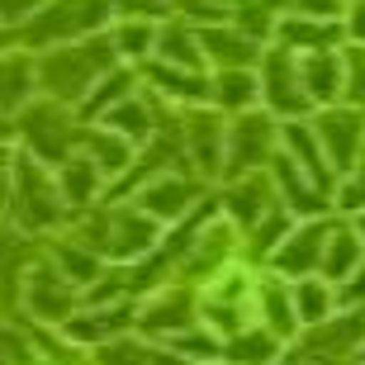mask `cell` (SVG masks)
<instances>
[{"instance_id":"12","label":"cell","mask_w":365,"mask_h":365,"mask_svg":"<svg viewBox=\"0 0 365 365\" xmlns=\"http://www.w3.org/2000/svg\"><path fill=\"white\" fill-rule=\"evenodd\" d=\"M299 81H304L309 105L332 109L346 95V62H341L337 48L332 53H309V57H299Z\"/></svg>"},{"instance_id":"20","label":"cell","mask_w":365,"mask_h":365,"mask_svg":"<svg viewBox=\"0 0 365 365\" xmlns=\"http://www.w3.org/2000/svg\"><path fill=\"white\" fill-rule=\"evenodd\" d=\"M190 327V294L185 289H162L143 309V332H166V337H180Z\"/></svg>"},{"instance_id":"33","label":"cell","mask_w":365,"mask_h":365,"mask_svg":"<svg viewBox=\"0 0 365 365\" xmlns=\"http://www.w3.org/2000/svg\"><path fill=\"white\" fill-rule=\"evenodd\" d=\"M271 351H275L271 332H237V337H228V361H237V365H266Z\"/></svg>"},{"instance_id":"36","label":"cell","mask_w":365,"mask_h":365,"mask_svg":"<svg viewBox=\"0 0 365 365\" xmlns=\"http://www.w3.org/2000/svg\"><path fill=\"white\" fill-rule=\"evenodd\" d=\"M341 62H346V100L356 109H365V48L341 53Z\"/></svg>"},{"instance_id":"14","label":"cell","mask_w":365,"mask_h":365,"mask_svg":"<svg viewBox=\"0 0 365 365\" xmlns=\"http://www.w3.org/2000/svg\"><path fill=\"white\" fill-rule=\"evenodd\" d=\"M24 289H29V309L38 313V318H48V323H57V318H71L76 284L57 271V266H34Z\"/></svg>"},{"instance_id":"18","label":"cell","mask_w":365,"mask_h":365,"mask_svg":"<svg viewBox=\"0 0 365 365\" xmlns=\"http://www.w3.org/2000/svg\"><path fill=\"white\" fill-rule=\"evenodd\" d=\"M223 204H228V214L237 218L242 228H257V223L271 214L280 200H275V190L266 185V176H257V171H252V176H237V180H232L228 195H223Z\"/></svg>"},{"instance_id":"1","label":"cell","mask_w":365,"mask_h":365,"mask_svg":"<svg viewBox=\"0 0 365 365\" xmlns=\"http://www.w3.org/2000/svg\"><path fill=\"white\" fill-rule=\"evenodd\" d=\"M105 71H114V38H86V43H62L48 57L34 62V76H38V91L48 100H86Z\"/></svg>"},{"instance_id":"34","label":"cell","mask_w":365,"mask_h":365,"mask_svg":"<svg viewBox=\"0 0 365 365\" xmlns=\"http://www.w3.org/2000/svg\"><path fill=\"white\" fill-rule=\"evenodd\" d=\"M123 318H128V309H114V313H81V318H71L67 323V332L71 337H105V332H119L123 327Z\"/></svg>"},{"instance_id":"41","label":"cell","mask_w":365,"mask_h":365,"mask_svg":"<svg viewBox=\"0 0 365 365\" xmlns=\"http://www.w3.org/2000/svg\"><path fill=\"white\" fill-rule=\"evenodd\" d=\"M10 190H14V157L0 148V209L10 204Z\"/></svg>"},{"instance_id":"40","label":"cell","mask_w":365,"mask_h":365,"mask_svg":"<svg viewBox=\"0 0 365 365\" xmlns=\"http://www.w3.org/2000/svg\"><path fill=\"white\" fill-rule=\"evenodd\" d=\"M346 34H351L356 48H365V0H351V5H346Z\"/></svg>"},{"instance_id":"43","label":"cell","mask_w":365,"mask_h":365,"mask_svg":"<svg viewBox=\"0 0 365 365\" xmlns=\"http://www.w3.org/2000/svg\"><path fill=\"white\" fill-rule=\"evenodd\" d=\"M0 128H5V123H0Z\"/></svg>"},{"instance_id":"32","label":"cell","mask_w":365,"mask_h":365,"mask_svg":"<svg viewBox=\"0 0 365 365\" xmlns=\"http://www.w3.org/2000/svg\"><path fill=\"white\" fill-rule=\"evenodd\" d=\"M114 53L128 57V62H138V57L157 53V29H152L148 19H123L119 34H114Z\"/></svg>"},{"instance_id":"5","label":"cell","mask_w":365,"mask_h":365,"mask_svg":"<svg viewBox=\"0 0 365 365\" xmlns=\"http://www.w3.org/2000/svg\"><path fill=\"white\" fill-rule=\"evenodd\" d=\"M19 133H24L29 143V157H38V162H62L67 157V143H76V123H71L67 105H57V100H34V105H24V114H19Z\"/></svg>"},{"instance_id":"29","label":"cell","mask_w":365,"mask_h":365,"mask_svg":"<svg viewBox=\"0 0 365 365\" xmlns=\"http://www.w3.org/2000/svg\"><path fill=\"white\" fill-rule=\"evenodd\" d=\"M232 257V228L228 223H214V228H204L190 247V271H214L223 261Z\"/></svg>"},{"instance_id":"3","label":"cell","mask_w":365,"mask_h":365,"mask_svg":"<svg viewBox=\"0 0 365 365\" xmlns=\"http://www.w3.org/2000/svg\"><path fill=\"white\" fill-rule=\"evenodd\" d=\"M10 204H14V223L29 228V232L57 228V223L67 218V200H62V190H57V176L43 171L38 157H19V162H14Z\"/></svg>"},{"instance_id":"26","label":"cell","mask_w":365,"mask_h":365,"mask_svg":"<svg viewBox=\"0 0 365 365\" xmlns=\"http://www.w3.org/2000/svg\"><path fill=\"white\" fill-rule=\"evenodd\" d=\"M100 171H95L91 157H71V162H62V176H57V190H62V200H67V209H86V204L95 200V190H100Z\"/></svg>"},{"instance_id":"23","label":"cell","mask_w":365,"mask_h":365,"mask_svg":"<svg viewBox=\"0 0 365 365\" xmlns=\"http://www.w3.org/2000/svg\"><path fill=\"white\" fill-rule=\"evenodd\" d=\"M100 123H105L109 133H119L123 143H133V148L152 138V109H148V100H143V95H128V100H119V105L109 109Z\"/></svg>"},{"instance_id":"8","label":"cell","mask_w":365,"mask_h":365,"mask_svg":"<svg viewBox=\"0 0 365 365\" xmlns=\"http://www.w3.org/2000/svg\"><path fill=\"white\" fill-rule=\"evenodd\" d=\"M275 143H280V133H275L271 114H257V109L237 114V123L228 128V171L232 176H252L261 162L275 157Z\"/></svg>"},{"instance_id":"31","label":"cell","mask_w":365,"mask_h":365,"mask_svg":"<svg viewBox=\"0 0 365 365\" xmlns=\"http://www.w3.org/2000/svg\"><path fill=\"white\" fill-rule=\"evenodd\" d=\"M53 266L62 275H67L71 284H91V280H100V257H95L86 242H57V252H53Z\"/></svg>"},{"instance_id":"13","label":"cell","mask_w":365,"mask_h":365,"mask_svg":"<svg viewBox=\"0 0 365 365\" xmlns=\"http://www.w3.org/2000/svg\"><path fill=\"white\" fill-rule=\"evenodd\" d=\"M280 148H284V157H289V162L299 166V171H304V176L313 180V185L323 190H332V176H337V171H332V166H327V157H323V143H318V133H313L309 123H299V119H289L280 128Z\"/></svg>"},{"instance_id":"22","label":"cell","mask_w":365,"mask_h":365,"mask_svg":"<svg viewBox=\"0 0 365 365\" xmlns=\"http://www.w3.org/2000/svg\"><path fill=\"white\" fill-rule=\"evenodd\" d=\"M204 48H200V34H190L185 24H166L162 34H157V62H166V67H180V71H200L204 67Z\"/></svg>"},{"instance_id":"30","label":"cell","mask_w":365,"mask_h":365,"mask_svg":"<svg viewBox=\"0 0 365 365\" xmlns=\"http://www.w3.org/2000/svg\"><path fill=\"white\" fill-rule=\"evenodd\" d=\"M128 95H133V71L114 67V71H105V76L91 86V95H86L81 105H86V114H100V119H105L109 109L119 105V100H128Z\"/></svg>"},{"instance_id":"37","label":"cell","mask_w":365,"mask_h":365,"mask_svg":"<svg viewBox=\"0 0 365 365\" xmlns=\"http://www.w3.org/2000/svg\"><path fill=\"white\" fill-rule=\"evenodd\" d=\"M337 304H351V309H365V261L356 266L346 280L337 284Z\"/></svg>"},{"instance_id":"9","label":"cell","mask_w":365,"mask_h":365,"mask_svg":"<svg viewBox=\"0 0 365 365\" xmlns=\"http://www.w3.org/2000/svg\"><path fill=\"white\" fill-rule=\"evenodd\" d=\"M313 133H318V143H323V157L332 171H351L356 162H361L365 152V119L356 114V109H323L318 114V123H313Z\"/></svg>"},{"instance_id":"2","label":"cell","mask_w":365,"mask_h":365,"mask_svg":"<svg viewBox=\"0 0 365 365\" xmlns=\"http://www.w3.org/2000/svg\"><path fill=\"white\" fill-rule=\"evenodd\" d=\"M81 242L91 247L100 261H138L162 242V223H152L138 204H119V209H100L81 228Z\"/></svg>"},{"instance_id":"42","label":"cell","mask_w":365,"mask_h":365,"mask_svg":"<svg viewBox=\"0 0 365 365\" xmlns=\"http://www.w3.org/2000/svg\"><path fill=\"white\" fill-rule=\"evenodd\" d=\"M356 237H361V242H365V209H361V214H356Z\"/></svg>"},{"instance_id":"28","label":"cell","mask_w":365,"mask_h":365,"mask_svg":"<svg viewBox=\"0 0 365 365\" xmlns=\"http://www.w3.org/2000/svg\"><path fill=\"white\" fill-rule=\"evenodd\" d=\"M257 95H261L257 71H218V76H214V100H209V105L247 114V109L257 105Z\"/></svg>"},{"instance_id":"38","label":"cell","mask_w":365,"mask_h":365,"mask_svg":"<svg viewBox=\"0 0 365 365\" xmlns=\"http://www.w3.org/2000/svg\"><path fill=\"white\" fill-rule=\"evenodd\" d=\"M294 14H304V19H337V14H346V0H294Z\"/></svg>"},{"instance_id":"35","label":"cell","mask_w":365,"mask_h":365,"mask_svg":"<svg viewBox=\"0 0 365 365\" xmlns=\"http://www.w3.org/2000/svg\"><path fill=\"white\" fill-rule=\"evenodd\" d=\"M337 209H346V214L365 209V152H361V162L346 171V180L337 185Z\"/></svg>"},{"instance_id":"25","label":"cell","mask_w":365,"mask_h":365,"mask_svg":"<svg viewBox=\"0 0 365 365\" xmlns=\"http://www.w3.org/2000/svg\"><path fill=\"white\" fill-rule=\"evenodd\" d=\"M34 91H38L34 62L14 57V53H0V109H19Z\"/></svg>"},{"instance_id":"15","label":"cell","mask_w":365,"mask_h":365,"mask_svg":"<svg viewBox=\"0 0 365 365\" xmlns=\"http://www.w3.org/2000/svg\"><path fill=\"white\" fill-rule=\"evenodd\" d=\"M275 34H280V48H289L294 57L332 53L337 38H341L337 19H304V14H284L280 24H275Z\"/></svg>"},{"instance_id":"27","label":"cell","mask_w":365,"mask_h":365,"mask_svg":"<svg viewBox=\"0 0 365 365\" xmlns=\"http://www.w3.org/2000/svg\"><path fill=\"white\" fill-rule=\"evenodd\" d=\"M332 304H337V289L327 280H318V275H309V280H294V313L304 327H318L332 318Z\"/></svg>"},{"instance_id":"11","label":"cell","mask_w":365,"mask_h":365,"mask_svg":"<svg viewBox=\"0 0 365 365\" xmlns=\"http://www.w3.org/2000/svg\"><path fill=\"white\" fill-rule=\"evenodd\" d=\"M327 232L318 218L313 223H299V228H289V237H284L280 247L271 252L275 271L284 275V280H309V275H318V266H323V247H327Z\"/></svg>"},{"instance_id":"16","label":"cell","mask_w":365,"mask_h":365,"mask_svg":"<svg viewBox=\"0 0 365 365\" xmlns=\"http://www.w3.org/2000/svg\"><path fill=\"white\" fill-rule=\"evenodd\" d=\"M271 171H275V185H280V195H284V209H294V214H304V218H318V214H327V195L318 185H313L304 171H299L284 152H275L271 157Z\"/></svg>"},{"instance_id":"10","label":"cell","mask_w":365,"mask_h":365,"mask_svg":"<svg viewBox=\"0 0 365 365\" xmlns=\"http://www.w3.org/2000/svg\"><path fill=\"white\" fill-rule=\"evenodd\" d=\"M200 200V185L195 180H185L180 171H162V176H152L148 185L138 190V209L152 218V223H176V218H185Z\"/></svg>"},{"instance_id":"6","label":"cell","mask_w":365,"mask_h":365,"mask_svg":"<svg viewBox=\"0 0 365 365\" xmlns=\"http://www.w3.org/2000/svg\"><path fill=\"white\" fill-rule=\"evenodd\" d=\"M257 81H261V100H266V109H271V114L299 119L304 109H313L309 95H304V81H299V57L289 53V48H280V43L261 53Z\"/></svg>"},{"instance_id":"39","label":"cell","mask_w":365,"mask_h":365,"mask_svg":"<svg viewBox=\"0 0 365 365\" xmlns=\"http://www.w3.org/2000/svg\"><path fill=\"white\" fill-rule=\"evenodd\" d=\"M48 0H0V24H19V19H34Z\"/></svg>"},{"instance_id":"17","label":"cell","mask_w":365,"mask_h":365,"mask_svg":"<svg viewBox=\"0 0 365 365\" xmlns=\"http://www.w3.org/2000/svg\"><path fill=\"white\" fill-rule=\"evenodd\" d=\"M200 48L214 57L223 71H252L261 62L257 38H247L242 29H200Z\"/></svg>"},{"instance_id":"19","label":"cell","mask_w":365,"mask_h":365,"mask_svg":"<svg viewBox=\"0 0 365 365\" xmlns=\"http://www.w3.org/2000/svg\"><path fill=\"white\" fill-rule=\"evenodd\" d=\"M361 261H365V242L356 237L351 228H332V232H327L323 266H318V271H323V280L332 284V289H337V284L346 280V275H351L356 266H361Z\"/></svg>"},{"instance_id":"24","label":"cell","mask_w":365,"mask_h":365,"mask_svg":"<svg viewBox=\"0 0 365 365\" xmlns=\"http://www.w3.org/2000/svg\"><path fill=\"white\" fill-rule=\"evenodd\" d=\"M257 304H261V313H266V327H271V337H294V332H299L294 289H284V284L266 280V284H257Z\"/></svg>"},{"instance_id":"7","label":"cell","mask_w":365,"mask_h":365,"mask_svg":"<svg viewBox=\"0 0 365 365\" xmlns=\"http://www.w3.org/2000/svg\"><path fill=\"white\" fill-rule=\"evenodd\" d=\"M180 152L200 166L204 176H218L228 166V128L209 105H195L185 114V128H180Z\"/></svg>"},{"instance_id":"21","label":"cell","mask_w":365,"mask_h":365,"mask_svg":"<svg viewBox=\"0 0 365 365\" xmlns=\"http://www.w3.org/2000/svg\"><path fill=\"white\" fill-rule=\"evenodd\" d=\"M81 148H86V157L95 162L100 176H119L123 166H133V143H123V138L109 133V128H91V133H81Z\"/></svg>"},{"instance_id":"4","label":"cell","mask_w":365,"mask_h":365,"mask_svg":"<svg viewBox=\"0 0 365 365\" xmlns=\"http://www.w3.org/2000/svg\"><path fill=\"white\" fill-rule=\"evenodd\" d=\"M114 10L109 0H48L34 19H29V43H38V48H48V43H71V38H86V34H95L100 29V19Z\"/></svg>"}]
</instances>
